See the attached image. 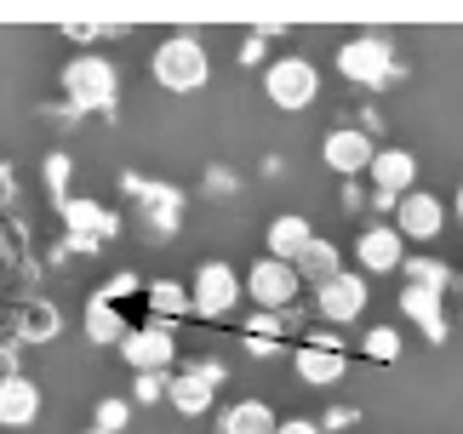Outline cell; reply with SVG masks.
Instances as JSON below:
<instances>
[{
	"label": "cell",
	"instance_id": "obj_1",
	"mask_svg": "<svg viewBox=\"0 0 463 434\" xmlns=\"http://www.w3.org/2000/svg\"><path fill=\"white\" fill-rule=\"evenodd\" d=\"M212 75V58H206V46L194 41V34H166V41L155 46V80L166 86V92H201Z\"/></svg>",
	"mask_w": 463,
	"mask_h": 434
},
{
	"label": "cell",
	"instance_id": "obj_2",
	"mask_svg": "<svg viewBox=\"0 0 463 434\" xmlns=\"http://www.w3.org/2000/svg\"><path fill=\"white\" fill-rule=\"evenodd\" d=\"M337 69H344V80H354V86H383L389 69H395V46H389L383 34H354V41L337 46Z\"/></svg>",
	"mask_w": 463,
	"mask_h": 434
},
{
	"label": "cell",
	"instance_id": "obj_3",
	"mask_svg": "<svg viewBox=\"0 0 463 434\" xmlns=\"http://www.w3.org/2000/svg\"><path fill=\"white\" fill-rule=\"evenodd\" d=\"M63 92L75 108H109L115 103V63L98 58V52H86L63 69Z\"/></svg>",
	"mask_w": 463,
	"mask_h": 434
},
{
	"label": "cell",
	"instance_id": "obj_4",
	"mask_svg": "<svg viewBox=\"0 0 463 434\" xmlns=\"http://www.w3.org/2000/svg\"><path fill=\"white\" fill-rule=\"evenodd\" d=\"M235 303H241V280H235V269L229 263H201L194 269V286H189V309L194 315H206V320H223V315H235Z\"/></svg>",
	"mask_w": 463,
	"mask_h": 434
},
{
	"label": "cell",
	"instance_id": "obj_5",
	"mask_svg": "<svg viewBox=\"0 0 463 434\" xmlns=\"http://www.w3.org/2000/svg\"><path fill=\"white\" fill-rule=\"evenodd\" d=\"M263 92H269L275 108H309L320 92V75L309 58H275L269 75H263Z\"/></svg>",
	"mask_w": 463,
	"mask_h": 434
},
{
	"label": "cell",
	"instance_id": "obj_6",
	"mask_svg": "<svg viewBox=\"0 0 463 434\" xmlns=\"http://www.w3.org/2000/svg\"><path fill=\"white\" fill-rule=\"evenodd\" d=\"M315 315H326L332 326H349L354 315H366V275L337 269L332 280H320L315 286Z\"/></svg>",
	"mask_w": 463,
	"mask_h": 434
},
{
	"label": "cell",
	"instance_id": "obj_7",
	"mask_svg": "<svg viewBox=\"0 0 463 434\" xmlns=\"http://www.w3.org/2000/svg\"><path fill=\"white\" fill-rule=\"evenodd\" d=\"M298 286H304V275H298L292 263H280V258H258L252 263V275H246V292H252L258 309H287V303L298 297Z\"/></svg>",
	"mask_w": 463,
	"mask_h": 434
},
{
	"label": "cell",
	"instance_id": "obj_8",
	"mask_svg": "<svg viewBox=\"0 0 463 434\" xmlns=\"http://www.w3.org/2000/svg\"><path fill=\"white\" fill-rule=\"evenodd\" d=\"M120 354H127L132 372L144 377H160L177 360V343H172V326H137V332H127V343H120Z\"/></svg>",
	"mask_w": 463,
	"mask_h": 434
},
{
	"label": "cell",
	"instance_id": "obj_9",
	"mask_svg": "<svg viewBox=\"0 0 463 434\" xmlns=\"http://www.w3.org/2000/svg\"><path fill=\"white\" fill-rule=\"evenodd\" d=\"M354 258H361L366 275H395L406 269V241L395 223H378V229H361V241H354Z\"/></svg>",
	"mask_w": 463,
	"mask_h": 434
},
{
	"label": "cell",
	"instance_id": "obj_10",
	"mask_svg": "<svg viewBox=\"0 0 463 434\" xmlns=\"http://www.w3.org/2000/svg\"><path fill=\"white\" fill-rule=\"evenodd\" d=\"M440 223H447V206L435 201V194H401V206H395V229H401V241H435Z\"/></svg>",
	"mask_w": 463,
	"mask_h": 434
},
{
	"label": "cell",
	"instance_id": "obj_11",
	"mask_svg": "<svg viewBox=\"0 0 463 434\" xmlns=\"http://www.w3.org/2000/svg\"><path fill=\"white\" fill-rule=\"evenodd\" d=\"M372 137L366 132H354V126H337V132H326V143H320V160L337 172V177H354V172H366L372 166Z\"/></svg>",
	"mask_w": 463,
	"mask_h": 434
},
{
	"label": "cell",
	"instance_id": "obj_12",
	"mask_svg": "<svg viewBox=\"0 0 463 434\" xmlns=\"http://www.w3.org/2000/svg\"><path fill=\"white\" fill-rule=\"evenodd\" d=\"M223 383V366L218 360H206V366H194V372H184V377H172V406L184 411V418H201V411L212 406V389Z\"/></svg>",
	"mask_w": 463,
	"mask_h": 434
},
{
	"label": "cell",
	"instance_id": "obj_13",
	"mask_svg": "<svg viewBox=\"0 0 463 434\" xmlns=\"http://www.w3.org/2000/svg\"><path fill=\"white\" fill-rule=\"evenodd\" d=\"M366 172H372V184H378V194H383V201H401V194H412L418 160H412V149H378Z\"/></svg>",
	"mask_w": 463,
	"mask_h": 434
},
{
	"label": "cell",
	"instance_id": "obj_14",
	"mask_svg": "<svg viewBox=\"0 0 463 434\" xmlns=\"http://www.w3.org/2000/svg\"><path fill=\"white\" fill-rule=\"evenodd\" d=\"M41 418V389L29 377H0V429H29Z\"/></svg>",
	"mask_w": 463,
	"mask_h": 434
},
{
	"label": "cell",
	"instance_id": "obj_15",
	"mask_svg": "<svg viewBox=\"0 0 463 434\" xmlns=\"http://www.w3.org/2000/svg\"><path fill=\"white\" fill-rule=\"evenodd\" d=\"M401 315H412L435 343L447 337V320H440V286H423V280H406L401 286Z\"/></svg>",
	"mask_w": 463,
	"mask_h": 434
},
{
	"label": "cell",
	"instance_id": "obj_16",
	"mask_svg": "<svg viewBox=\"0 0 463 434\" xmlns=\"http://www.w3.org/2000/svg\"><path fill=\"white\" fill-rule=\"evenodd\" d=\"M223 434H275V406L269 401H241V406H223V418H218Z\"/></svg>",
	"mask_w": 463,
	"mask_h": 434
},
{
	"label": "cell",
	"instance_id": "obj_17",
	"mask_svg": "<svg viewBox=\"0 0 463 434\" xmlns=\"http://www.w3.org/2000/svg\"><path fill=\"white\" fill-rule=\"evenodd\" d=\"M309 241H315V229L298 212H287V217H275V223H269V258H280V263H292Z\"/></svg>",
	"mask_w": 463,
	"mask_h": 434
},
{
	"label": "cell",
	"instance_id": "obj_18",
	"mask_svg": "<svg viewBox=\"0 0 463 434\" xmlns=\"http://www.w3.org/2000/svg\"><path fill=\"white\" fill-rule=\"evenodd\" d=\"M127 332L132 326H127V315H120L115 303H103V297L86 303V337L92 343H127Z\"/></svg>",
	"mask_w": 463,
	"mask_h": 434
},
{
	"label": "cell",
	"instance_id": "obj_19",
	"mask_svg": "<svg viewBox=\"0 0 463 434\" xmlns=\"http://www.w3.org/2000/svg\"><path fill=\"white\" fill-rule=\"evenodd\" d=\"M298 377H304V383H337V377H344V354L309 343V349H298Z\"/></svg>",
	"mask_w": 463,
	"mask_h": 434
},
{
	"label": "cell",
	"instance_id": "obj_20",
	"mask_svg": "<svg viewBox=\"0 0 463 434\" xmlns=\"http://www.w3.org/2000/svg\"><path fill=\"white\" fill-rule=\"evenodd\" d=\"M292 269H298V275H309L315 286L332 280V275H337V246H332V241H309V246L292 258Z\"/></svg>",
	"mask_w": 463,
	"mask_h": 434
},
{
	"label": "cell",
	"instance_id": "obj_21",
	"mask_svg": "<svg viewBox=\"0 0 463 434\" xmlns=\"http://www.w3.org/2000/svg\"><path fill=\"white\" fill-rule=\"evenodd\" d=\"M149 315H155V326H172L177 315H189V292H184V286H172V280L149 286Z\"/></svg>",
	"mask_w": 463,
	"mask_h": 434
},
{
	"label": "cell",
	"instance_id": "obj_22",
	"mask_svg": "<svg viewBox=\"0 0 463 434\" xmlns=\"http://www.w3.org/2000/svg\"><path fill=\"white\" fill-rule=\"evenodd\" d=\"M63 217L75 229H92V234H109V212L92 206V201H63Z\"/></svg>",
	"mask_w": 463,
	"mask_h": 434
},
{
	"label": "cell",
	"instance_id": "obj_23",
	"mask_svg": "<svg viewBox=\"0 0 463 434\" xmlns=\"http://www.w3.org/2000/svg\"><path fill=\"white\" fill-rule=\"evenodd\" d=\"M366 354L372 360H395L401 354V332H395V326H372V332H366Z\"/></svg>",
	"mask_w": 463,
	"mask_h": 434
},
{
	"label": "cell",
	"instance_id": "obj_24",
	"mask_svg": "<svg viewBox=\"0 0 463 434\" xmlns=\"http://www.w3.org/2000/svg\"><path fill=\"white\" fill-rule=\"evenodd\" d=\"M406 280H423V286H440V292H447V286H452V269H447V263H435V258H412Z\"/></svg>",
	"mask_w": 463,
	"mask_h": 434
},
{
	"label": "cell",
	"instance_id": "obj_25",
	"mask_svg": "<svg viewBox=\"0 0 463 434\" xmlns=\"http://www.w3.org/2000/svg\"><path fill=\"white\" fill-rule=\"evenodd\" d=\"M127 418H132V406H127V401H98V423H92V429L120 434V429H127Z\"/></svg>",
	"mask_w": 463,
	"mask_h": 434
},
{
	"label": "cell",
	"instance_id": "obj_26",
	"mask_svg": "<svg viewBox=\"0 0 463 434\" xmlns=\"http://www.w3.org/2000/svg\"><path fill=\"white\" fill-rule=\"evenodd\" d=\"M24 332H29V337H52V332H58V309H52V303H46V309H29Z\"/></svg>",
	"mask_w": 463,
	"mask_h": 434
},
{
	"label": "cell",
	"instance_id": "obj_27",
	"mask_svg": "<svg viewBox=\"0 0 463 434\" xmlns=\"http://www.w3.org/2000/svg\"><path fill=\"white\" fill-rule=\"evenodd\" d=\"M269 337H280V320L275 315H258L252 332H246V343H252V349H269Z\"/></svg>",
	"mask_w": 463,
	"mask_h": 434
},
{
	"label": "cell",
	"instance_id": "obj_28",
	"mask_svg": "<svg viewBox=\"0 0 463 434\" xmlns=\"http://www.w3.org/2000/svg\"><path fill=\"white\" fill-rule=\"evenodd\" d=\"M275 434H320V423H309V418H287Z\"/></svg>",
	"mask_w": 463,
	"mask_h": 434
},
{
	"label": "cell",
	"instance_id": "obj_29",
	"mask_svg": "<svg viewBox=\"0 0 463 434\" xmlns=\"http://www.w3.org/2000/svg\"><path fill=\"white\" fill-rule=\"evenodd\" d=\"M458 223H463V184H458Z\"/></svg>",
	"mask_w": 463,
	"mask_h": 434
},
{
	"label": "cell",
	"instance_id": "obj_30",
	"mask_svg": "<svg viewBox=\"0 0 463 434\" xmlns=\"http://www.w3.org/2000/svg\"><path fill=\"white\" fill-rule=\"evenodd\" d=\"M86 434H103V429H86Z\"/></svg>",
	"mask_w": 463,
	"mask_h": 434
}]
</instances>
